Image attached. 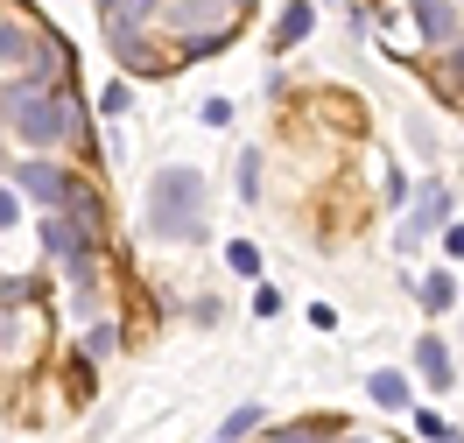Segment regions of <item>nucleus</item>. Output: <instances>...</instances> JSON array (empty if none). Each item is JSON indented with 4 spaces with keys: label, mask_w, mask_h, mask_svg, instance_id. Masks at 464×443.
Masks as SVG:
<instances>
[{
    "label": "nucleus",
    "mask_w": 464,
    "mask_h": 443,
    "mask_svg": "<svg viewBox=\"0 0 464 443\" xmlns=\"http://www.w3.org/2000/svg\"><path fill=\"white\" fill-rule=\"evenodd\" d=\"M148 226L162 239H198L204 233V177L198 169H162L148 183Z\"/></svg>",
    "instance_id": "obj_1"
},
{
    "label": "nucleus",
    "mask_w": 464,
    "mask_h": 443,
    "mask_svg": "<svg viewBox=\"0 0 464 443\" xmlns=\"http://www.w3.org/2000/svg\"><path fill=\"white\" fill-rule=\"evenodd\" d=\"M0 113H7V127H14L22 141H35V148L71 141V134H78V113H71V99H63V91H50V85H35V78L7 91V106H0Z\"/></svg>",
    "instance_id": "obj_2"
},
{
    "label": "nucleus",
    "mask_w": 464,
    "mask_h": 443,
    "mask_svg": "<svg viewBox=\"0 0 464 443\" xmlns=\"http://www.w3.org/2000/svg\"><path fill=\"white\" fill-rule=\"evenodd\" d=\"M57 57H71V50H57L50 35L22 29V22H0V63H14V71H29L35 85H50V78H57Z\"/></svg>",
    "instance_id": "obj_3"
},
{
    "label": "nucleus",
    "mask_w": 464,
    "mask_h": 443,
    "mask_svg": "<svg viewBox=\"0 0 464 443\" xmlns=\"http://www.w3.org/2000/svg\"><path fill=\"white\" fill-rule=\"evenodd\" d=\"M35 345H43V295L29 303V317H22V324H7V317H0V366H29Z\"/></svg>",
    "instance_id": "obj_4"
},
{
    "label": "nucleus",
    "mask_w": 464,
    "mask_h": 443,
    "mask_svg": "<svg viewBox=\"0 0 464 443\" xmlns=\"http://www.w3.org/2000/svg\"><path fill=\"white\" fill-rule=\"evenodd\" d=\"M63 183H71V177H63L57 162H22V169H14V190H22V197H35V205H57Z\"/></svg>",
    "instance_id": "obj_5"
},
{
    "label": "nucleus",
    "mask_w": 464,
    "mask_h": 443,
    "mask_svg": "<svg viewBox=\"0 0 464 443\" xmlns=\"http://www.w3.org/2000/svg\"><path fill=\"white\" fill-rule=\"evenodd\" d=\"M226 14H239V0H176L169 7L176 29H226Z\"/></svg>",
    "instance_id": "obj_6"
},
{
    "label": "nucleus",
    "mask_w": 464,
    "mask_h": 443,
    "mask_svg": "<svg viewBox=\"0 0 464 443\" xmlns=\"http://www.w3.org/2000/svg\"><path fill=\"white\" fill-rule=\"evenodd\" d=\"M415 7V29L430 43H458V0H408Z\"/></svg>",
    "instance_id": "obj_7"
},
{
    "label": "nucleus",
    "mask_w": 464,
    "mask_h": 443,
    "mask_svg": "<svg viewBox=\"0 0 464 443\" xmlns=\"http://www.w3.org/2000/svg\"><path fill=\"white\" fill-rule=\"evenodd\" d=\"M443 211H450V197L443 190H422V205L401 218V246H415V239H430L436 226H443Z\"/></svg>",
    "instance_id": "obj_8"
},
{
    "label": "nucleus",
    "mask_w": 464,
    "mask_h": 443,
    "mask_svg": "<svg viewBox=\"0 0 464 443\" xmlns=\"http://www.w3.org/2000/svg\"><path fill=\"white\" fill-rule=\"evenodd\" d=\"M63 218H71V226H85V233H99V226H106V205H99V197H92V190H78V183H63Z\"/></svg>",
    "instance_id": "obj_9"
},
{
    "label": "nucleus",
    "mask_w": 464,
    "mask_h": 443,
    "mask_svg": "<svg viewBox=\"0 0 464 443\" xmlns=\"http://www.w3.org/2000/svg\"><path fill=\"white\" fill-rule=\"evenodd\" d=\"M415 366H422L430 387H450V352H443V338H422V345H415Z\"/></svg>",
    "instance_id": "obj_10"
},
{
    "label": "nucleus",
    "mask_w": 464,
    "mask_h": 443,
    "mask_svg": "<svg viewBox=\"0 0 464 443\" xmlns=\"http://www.w3.org/2000/svg\"><path fill=\"white\" fill-rule=\"evenodd\" d=\"M303 35H310V0H289V7H282V22H275V43L289 50V43H303Z\"/></svg>",
    "instance_id": "obj_11"
},
{
    "label": "nucleus",
    "mask_w": 464,
    "mask_h": 443,
    "mask_svg": "<svg viewBox=\"0 0 464 443\" xmlns=\"http://www.w3.org/2000/svg\"><path fill=\"white\" fill-rule=\"evenodd\" d=\"M366 394H373L380 409H401V401H408V380H401V373H373V380H366Z\"/></svg>",
    "instance_id": "obj_12"
},
{
    "label": "nucleus",
    "mask_w": 464,
    "mask_h": 443,
    "mask_svg": "<svg viewBox=\"0 0 464 443\" xmlns=\"http://www.w3.org/2000/svg\"><path fill=\"white\" fill-rule=\"evenodd\" d=\"M458 289H450V274H422V310H450Z\"/></svg>",
    "instance_id": "obj_13"
},
{
    "label": "nucleus",
    "mask_w": 464,
    "mask_h": 443,
    "mask_svg": "<svg viewBox=\"0 0 464 443\" xmlns=\"http://www.w3.org/2000/svg\"><path fill=\"white\" fill-rule=\"evenodd\" d=\"M162 0H106V22H148Z\"/></svg>",
    "instance_id": "obj_14"
},
{
    "label": "nucleus",
    "mask_w": 464,
    "mask_h": 443,
    "mask_svg": "<svg viewBox=\"0 0 464 443\" xmlns=\"http://www.w3.org/2000/svg\"><path fill=\"white\" fill-rule=\"evenodd\" d=\"M254 429H261V409H232L218 437H226V443H239V437H254Z\"/></svg>",
    "instance_id": "obj_15"
},
{
    "label": "nucleus",
    "mask_w": 464,
    "mask_h": 443,
    "mask_svg": "<svg viewBox=\"0 0 464 443\" xmlns=\"http://www.w3.org/2000/svg\"><path fill=\"white\" fill-rule=\"evenodd\" d=\"M275 443H331V422H289Z\"/></svg>",
    "instance_id": "obj_16"
},
{
    "label": "nucleus",
    "mask_w": 464,
    "mask_h": 443,
    "mask_svg": "<svg viewBox=\"0 0 464 443\" xmlns=\"http://www.w3.org/2000/svg\"><path fill=\"white\" fill-rule=\"evenodd\" d=\"M113 345H120V324H92V331H85V352H92V359H106Z\"/></svg>",
    "instance_id": "obj_17"
},
{
    "label": "nucleus",
    "mask_w": 464,
    "mask_h": 443,
    "mask_svg": "<svg viewBox=\"0 0 464 443\" xmlns=\"http://www.w3.org/2000/svg\"><path fill=\"white\" fill-rule=\"evenodd\" d=\"M99 106H106V113H134V85H120V78H113V85H106V99H99Z\"/></svg>",
    "instance_id": "obj_18"
},
{
    "label": "nucleus",
    "mask_w": 464,
    "mask_h": 443,
    "mask_svg": "<svg viewBox=\"0 0 464 443\" xmlns=\"http://www.w3.org/2000/svg\"><path fill=\"white\" fill-rule=\"evenodd\" d=\"M226 261H232V274H261V254H254L246 239H232V254H226Z\"/></svg>",
    "instance_id": "obj_19"
},
{
    "label": "nucleus",
    "mask_w": 464,
    "mask_h": 443,
    "mask_svg": "<svg viewBox=\"0 0 464 443\" xmlns=\"http://www.w3.org/2000/svg\"><path fill=\"white\" fill-rule=\"evenodd\" d=\"M0 226H22V190L0 183Z\"/></svg>",
    "instance_id": "obj_20"
},
{
    "label": "nucleus",
    "mask_w": 464,
    "mask_h": 443,
    "mask_svg": "<svg viewBox=\"0 0 464 443\" xmlns=\"http://www.w3.org/2000/svg\"><path fill=\"white\" fill-rule=\"evenodd\" d=\"M204 127H232V106H226V99H204Z\"/></svg>",
    "instance_id": "obj_21"
},
{
    "label": "nucleus",
    "mask_w": 464,
    "mask_h": 443,
    "mask_svg": "<svg viewBox=\"0 0 464 443\" xmlns=\"http://www.w3.org/2000/svg\"><path fill=\"white\" fill-rule=\"evenodd\" d=\"M450 254H458V261H464V226H450Z\"/></svg>",
    "instance_id": "obj_22"
},
{
    "label": "nucleus",
    "mask_w": 464,
    "mask_h": 443,
    "mask_svg": "<svg viewBox=\"0 0 464 443\" xmlns=\"http://www.w3.org/2000/svg\"><path fill=\"white\" fill-rule=\"evenodd\" d=\"M450 78H458V85H464V43H458V57H450Z\"/></svg>",
    "instance_id": "obj_23"
},
{
    "label": "nucleus",
    "mask_w": 464,
    "mask_h": 443,
    "mask_svg": "<svg viewBox=\"0 0 464 443\" xmlns=\"http://www.w3.org/2000/svg\"><path fill=\"white\" fill-rule=\"evenodd\" d=\"M443 443H458V437H450V429H443Z\"/></svg>",
    "instance_id": "obj_24"
}]
</instances>
